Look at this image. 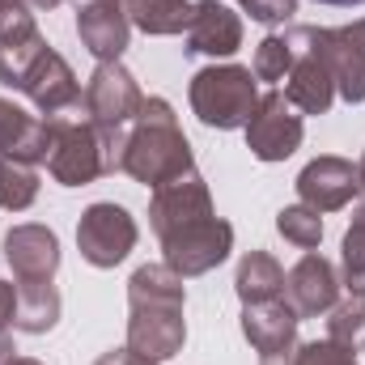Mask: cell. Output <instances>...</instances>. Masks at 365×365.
Segmentation results:
<instances>
[{"instance_id":"cell-1","label":"cell","mask_w":365,"mask_h":365,"mask_svg":"<svg viewBox=\"0 0 365 365\" xmlns=\"http://www.w3.org/2000/svg\"><path fill=\"white\" fill-rule=\"evenodd\" d=\"M182 302H187L182 276H175L166 264L136 268L128 280V349L149 361L175 357L187 340Z\"/></svg>"},{"instance_id":"cell-2","label":"cell","mask_w":365,"mask_h":365,"mask_svg":"<svg viewBox=\"0 0 365 365\" xmlns=\"http://www.w3.org/2000/svg\"><path fill=\"white\" fill-rule=\"evenodd\" d=\"M195 170L191 145L182 136L175 106L166 98H145L140 115L128 128V145H123V175H132L145 187H166Z\"/></svg>"},{"instance_id":"cell-3","label":"cell","mask_w":365,"mask_h":365,"mask_svg":"<svg viewBox=\"0 0 365 365\" xmlns=\"http://www.w3.org/2000/svg\"><path fill=\"white\" fill-rule=\"evenodd\" d=\"M47 128H51L47 170H51V179L60 187H86V182L102 179V175L123 170L128 132L110 136V132L93 128L90 115H77V110H64V115L47 119Z\"/></svg>"},{"instance_id":"cell-4","label":"cell","mask_w":365,"mask_h":365,"mask_svg":"<svg viewBox=\"0 0 365 365\" xmlns=\"http://www.w3.org/2000/svg\"><path fill=\"white\" fill-rule=\"evenodd\" d=\"M191 110L200 115L204 128H247L255 102H259V81L242 64H208L191 77Z\"/></svg>"},{"instance_id":"cell-5","label":"cell","mask_w":365,"mask_h":365,"mask_svg":"<svg viewBox=\"0 0 365 365\" xmlns=\"http://www.w3.org/2000/svg\"><path fill=\"white\" fill-rule=\"evenodd\" d=\"M293 47V64L284 73V98L302 115H327L336 102V68L327 51V30L323 26H289L284 30Z\"/></svg>"},{"instance_id":"cell-6","label":"cell","mask_w":365,"mask_h":365,"mask_svg":"<svg viewBox=\"0 0 365 365\" xmlns=\"http://www.w3.org/2000/svg\"><path fill=\"white\" fill-rule=\"evenodd\" d=\"M234 251V225L221 221L217 212L204 217V221H191L175 234L162 238V255H166V268L175 276H204L212 272L217 264H225Z\"/></svg>"},{"instance_id":"cell-7","label":"cell","mask_w":365,"mask_h":365,"mask_svg":"<svg viewBox=\"0 0 365 365\" xmlns=\"http://www.w3.org/2000/svg\"><path fill=\"white\" fill-rule=\"evenodd\" d=\"M81 102H86V115H90L93 128H102V132H110V136H123V132L132 128V119L140 115L145 93L136 86V77L115 60V64H98V68H93Z\"/></svg>"},{"instance_id":"cell-8","label":"cell","mask_w":365,"mask_h":365,"mask_svg":"<svg viewBox=\"0 0 365 365\" xmlns=\"http://www.w3.org/2000/svg\"><path fill=\"white\" fill-rule=\"evenodd\" d=\"M77 247H81V259L93 268H115L132 255L136 247V221L123 204H110V200H98L81 212V225H77Z\"/></svg>"},{"instance_id":"cell-9","label":"cell","mask_w":365,"mask_h":365,"mask_svg":"<svg viewBox=\"0 0 365 365\" xmlns=\"http://www.w3.org/2000/svg\"><path fill=\"white\" fill-rule=\"evenodd\" d=\"M302 136H306V123H302L297 106L280 90L259 93V102L247 119V149L259 162H284V158L297 153Z\"/></svg>"},{"instance_id":"cell-10","label":"cell","mask_w":365,"mask_h":365,"mask_svg":"<svg viewBox=\"0 0 365 365\" xmlns=\"http://www.w3.org/2000/svg\"><path fill=\"white\" fill-rule=\"evenodd\" d=\"M73 4H77L81 47L98 64H115L128 51V34H132V17L123 0H73Z\"/></svg>"},{"instance_id":"cell-11","label":"cell","mask_w":365,"mask_h":365,"mask_svg":"<svg viewBox=\"0 0 365 365\" xmlns=\"http://www.w3.org/2000/svg\"><path fill=\"white\" fill-rule=\"evenodd\" d=\"M284 302L297 310V319H319L340 302V272L331 259H323L319 251H306L289 276H284Z\"/></svg>"},{"instance_id":"cell-12","label":"cell","mask_w":365,"mask_h":365,"mask_svg":"<svg viewBox=\"0 0 365 365\" xmlns=\"http://www.w3.org/2000/svg\"><path fill=\"white\" fill-rule=\"evenodd\" d=\"M361 191V179H357V166L349 158H336V153H323L314 158L302 175H297V200L306 208H314L319 217L323 212H336L344 204H353V195Z\"/></svg>"},{"instance_id":"cell-13","label":"cell","mask_w":365,"mask_h":365,"mask_svg":"<svg viewBox=\"0 0 365 365\" xmlns=\"http://www.w3.org/2000/svg\"><path fill=\"white\" fill-rule=\"evenodd\" d=\"M21 93L38 106V115L43 119H56V115H64V110H77L81 106V81H77V73L68 68V60L60 56V51H43L38 60H34V68L26 73V81H21Z\"/></svg>"},{"instance_id":"cell-14","label":"cell","mask_w":365,"mask_h":365,"mask_svg":"<svg viewBox=\"0 0 365 365\" xmlns=\"http://www.w3.org/2000/svg\"><path fill=\"white\" fill-rule=\"evenodd\" d=\"M204 217H212V195H208V182L195 170L166 182V187H158L153 200H149V225H153L158 238L175 234L191 221H204Z\"/></svg>"},{"instance_id":"cell-15","label":"cell","mask_w":365,"mask_h":365,"mask_svg":"<svg viewBox=\"0 0 365 365\" xmlns=\"http://www.w3.org/2000/svg\"><path fill=\"white\" fill-rule=\"evenodd\" d=\"M4 259L17 284H51L60 268V238L47 225H13L4 234Z\"/></svg>"},{"instance_id":"cell-16","label":"cell","mask_w":365,"mask_h":365,"mask_svg":"<svg viewBox=\"0 0 365 365\" xmlns=\"http://www.w3.org/2000/svg\"><path fill=\"white\" fill-rule=\"evenodd\" d=\"M242 47V17L221 4V0H195L191 26H187V56H212V60H230Z\"/></svg>"},{"instance_id":"cell-17","label":"cell","mask_w":365,"mask_h":365,"mask_svg":"<svg viewBox=\"0 0 365 365\" xmlns=\"http://www.w3.org/2000/svg\"><path fill=\"white\" fill-rule=\"evenodd\" d=\"M297 310L272 297V302H251L242 306V336L251 340V349L259 357H276V353H293L297 349Z\"/></svg>"},{"instance_id":"cell-18","label":"cell","mask_w":365,"mask_h":365,"mask_svg":"<svg viewBox=\"0 0 365 365\" xmlns=\"http://www.w3.org/2000/svg\"><path fill=\"white\" fill-rule=\"evenodd\" d=\"M47 140H51V128L43 115H30L9 98H0V158H17L30 166L47 162Z\"/></svg>"},{"instance_id":"cell-19","label":"cell","mask_w":365,"mask_h":365,"mask_svg":"<svg viewBox=\"0 0 365 365\" xmlns=\"http://www.w3.org/2000/svg\"><path fill=\"white\" fill-rule=\"evenodd\" d=\"M327 51L336 68V93L344 102H365V17L353 26L327 30Z\"/></svg>"},{"instance_id":"cell-20","label":"cell","mask_w":365,"mask_h":365,"mask_svg":"<svg viewBox=\"0 0 365 365\" xmlns=\"http://www.w3.org/2000/svg\"><path fill=\"white\" fill-rule=\"evenodd\" d=\"M234 289H238L242 306H251V302H272V297H284V268L276 264L268 251H247V255L238 259Z\"/></svg>"},{"instance_id":"cell-21","label":"cell","mask_w":365,"mask_h":365,"mask_svg":"<svg viewBox=\"0 0 365 365\" xmlns=\"http://www.w3.org/2000/svg\"><path fill=\"white\" fill-rule=\"evenodd\" d=\"M60 323V289L56 280L51 284H17V319L13 327L30 331V336H43Z\"/></svg>"},{"instance_id":"cell-22","label":"cell","mask_w":365,"mask_h":365,"mask_svg":"<svg viewBox=\"0 0 365 365\" xmlns=\"http://www.w3.org/2000/svg\"><path fill=\"white\" fill-rule=\"evenodd\" d=\"M132 26H140L145 34H187L195 4L187 0H123Z\"/></svg>"},{"instance_id":"cell-23","label":"cell","mask_w":365,"mask_h":365,"mask_svg":"<svg viewBox=\"0 0 365 365\" xmlns=\"http://www.w3.org/2000/svg\"><path fill=\"white\" fill-rule=\"evenodd\" d=\"M327 340L349 349V353H361L365 349V297L361 293H349L344 302H336L327 310Z\"/></svg>"},{"instance_id":"cell-24","label":"cell","mask_w":365,"mask_h":365,"mask_svg":"<svg viewBox=\"0 0 365 365\" xmlns=\"http://www.w3.org/2000/svg\"><path fill=\"white\" fill-rule=\"evenodd\" d=\"M38 200V175L30 162L17 158H0V208L9 212H26Z\"/></svg>"},{"instance_id":"cell-25","label":"cell","mask_w":365,"mask_h":365,"mask_svg":"<svg viewBox=\"0 0 365 365\" xmlns=\"http://www.w3.org/2000/svg\"><path fill=\"white\" fill-rule=\"evenodd\" d=\"M276 230H280L284 242H293V247H302V251H314V247L323 242V217H319L314 208H306V204L280 208V212H276Z\"/></svg>"},{"instance_id":"cell-26","label":"cell","mask_w":365,"mask_h":365,"mask_svg":"<svg viewBox=\"0 0 365 365\" xmlns=\"http://www.w3.org/2000/svg\"><path fill=\"white\" fill-rule=\"evenodd\" d=\"M43 51H47V38H43V34H34V38H26V43H13V47H0V86L21 90L26 73L34 68V60H38Z\"/></svg>"},{"instance_id":"cell-27","label":"cell","mask_w":365,"mask_h":365,"mask_svg":"<svg viewBox=\"0 0 365 365\" xmlns=\"http://www.w3.org/2000/svg\"><path fill=\"white\" fill-rule=\"evenodd\" d=\"M340 284L349 293H361L365 297V225L353 221L349 234H344V247H340Z\"/></svg>"},{"instance_id":"cell-28","label":"cell","mask_w":365,"mask_h":365,"mask_svg":"<svg viewBox=\"0 0 365 365\" xmlns=\"http://www.w3.org/2000/svg\"><path fill=\"white\" fill-rule=\"evenodd\" d=\"M289 64H293V47H289V38H284V34H268V38L255 47V64H251V73H255V81H284Z\"/></svg>"},{"instance_id":"cell-29","label":"cell","mask_w":365,"mask_h":365,"mask_svg":"<svg viewBox=\"0 0 365 365\" xmlns=\"http://www.w3.org/2000/svg\"><path fill=\"white\" fill-rule=\"evenodd\" d=\"M34 34H38V26L30 13V0H0V47L26 43Z\"/></svg>"},{"instance_id":"cell-30","label":"cell","mask_w":365,"mask_h":365,"mask_svg":"<svg viewBox=\"0 0 365 365\" xmlns=\"http://www.w3.org/2000/svg\"><path fill=\"white\" fill-rule=\"evenodd\" d=\"M293 365H357V353H349L331 340H310V344H297Z\"/></svg>"},{"instance_id":"cell-31","label":"cell","mask_w":365,"mask_h":365,"mask_svg":"<svg viewBox=\"0 0 365 365\" xmlns=\"http://www.w3.org/2000/svg\"><path fill=\"white\" fill-rule=\"evenodd\" d=\"M255 21H264V26H284L293 13H297V0H238Z\"/></svg>"},{"instance_id":"cell-32","label":"cell","mask_w":365,"mask_h":365,"mask_svg":"<svg viewBox=\"0 0 365 365\" xmlns=\"http://www.w3.org/2000/svg\"><path fill=\"white\" fill-rule=\"evenodd\" d=\"M93 365H158V361H149V357H140V353H132V349L123 344V349H110V353H102Z\"/></svg>"},{"instance_id":"cell-33","label":"cell","mask_w":365,"mask_h":365,"mask_svg":"<svg viewBox=\"0 0 365 365\" xmlns=\"http://www.w3.org/2000/svg\"><path fill=\"white\" fill-rule=\"evenodd\" d=\"M17 319V284L0 280V327H9Z\"/></svg>"},{"instance_id":"cell-34","label":"cell","mask_w":365,"mask_h":365,"mask_svg":"<svg viewBox=\"0 0 365 365\" xmlns=\"http://www.w3.org/2000/svg\"><path fill=\"white\" fill-rule=\"evenodd\" d=\"M13 353H17V349H13V336H9V327H0V365L13 361Z\"/></svg>"},{"instance_id":"cell-35","label":"cell","mask_w":365,"mask_h":365,"mask_svg":"<svg viewBox=\"0 0 365 365\" xmlns=\"http://www.w3.org/2000/svg\"><path fill=\"white\" fill-rule=\"evenodd\" d=\"M297 361V349L293 353H276V357H259V365H293Z\"/></svg>"},{"instance_id":"cell-36","label":"cell","mask_w":365,"mask_h":365,"mask_svg":"<svg viewBox=\"0 0 365 365\" xmlns=\"http://www.w3.org/2000/svg\"><path fill=\"white\" fill-rule=\"evenodd\" d=\"M319 4H336V9H353V4H365V0H319Z\"/></svg>"},{"instance_id":"cell-37","label":"cell","mask_w":365,"mask_h":365,"mask_svg":"<svg viewBox=\"0 0 365 365\" xmlns=\"http://www.w3.org/2000/svg\"><path fill=\"white\" fill-rule=\"evenodd\" d=\"M30 4H34V9H60L64 0H30Z\"/></svg>"},{"instance_id":"cell-38","label":"cell","mask_w":365,"mask_h":365,"mask_svg":"<svg viewBox=\"0 0 365 365\" xmlns=\"http://www.w3.org/2000/svg\"><path fill=\"white\" fill-rule=\"evenodd\" d=\"M9 365H43V361H34V357H13Z\"/></svg>"},{"instance_id":"cell-39","label":"cell","mask_w":365,"mask_h":365,"mask_svg":"<svg viewBox=\"0 0 365 365\" xmlns=\"http://www.w3.org/2000/svg\"><path fill=\"white\" fill-rule=\"evenodd\" d=\"M353 221H361V225H365V204H357V212H353Z\"/></svg>"},{"instance_id":"cell-40","label":"cell","mask_w":365,"mask_h":365,"mask_svg":"<svg viewBox=\"0 0 365 365\" xmlns=\"http://www.w3.org/2000/svg\"><path fill=\"white\" fill-rule=\"evenodd\" d=\"M357 179H361V191H365V158H361V166H357Z\"/></svg>"}]
</instances>
